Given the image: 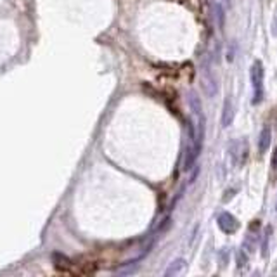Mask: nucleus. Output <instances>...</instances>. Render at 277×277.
I'll list each match as a JSON object with an SVG mask.
<instances>
[{"mask_svg":"<svg viewBox=\"0 0 277 277\" xmlns=\"http://www.w3.org/2000/svg\"><path fill=\"white\" fill-rule=\"evenodd\" d=\"M218 227L226 232V234H234V232H238L239 229V220L236 218L232 213L226 212L218 216Z\"/></svg>","mask_w":277,"mask_h":277,"instance_id":"obj_2","label":"nucleus"},{"mask_svg":"<svg viewBox=\"0 0 277 277\" xmlns=\"http://www.w3.org/2000/svg\"><path fill=\"white\" fill-rule=\"evenodd\" d=\"M226 2H227V4H229V6H230V0H226Z\"/></svg>","mask_w":277,"mask_h":277,"instance_id":"obj_14","label":"nucleus"},{"mask_svg":"<svg viewBox=\"0 0 277 277\" xmlns=\"http://www.w3.org/2000/svg\"><path fill=\"white\" fill-rule=\"evenodd\" d=\"M272 168H274V172H277V148L272 152Z\"/></svg>","mask_w":277,"mask_h":277,"instance_id":"obj_12","label":"nucleus"},{"mask_svg":"<svg viewBox=\"0 0 277 277\" xmlns=\"http://www.w3.org/2000/svg\"><path fill=\"white\" fill-rule=\"evenodd\" d=\"M264 76H265V71H264V62L262 61H254L252 66V84H253V104L262 102L264 99Z\"/></svg>","mask_w":277,"mask_h":277,"instance_id":"obj_1","label":"nucleus"},{"mask_svg":"<svg viewBox=\"0 0 277 277\" xmlns=\"http://www.w3.org/2000/svg\"><path fill=\"white\" fill-rule=\"evenodd\" d=\"M270 234H272V227H267V229H265V234H264V242H262V254H264V256H267Z\"/></svg>","mask_w":277,"mask_h":277,"instance_id":"obj_7","label":"nucleus"},{"mask_svg":"<svg viewBox=\"0 0 277 277\" xmlns=\"http://www.w3.org/2000/svg\"><path fill=\"white\" fill-rule=\"evenodd\" d=\"M184 267H186V262H184V260H177V262H174V265H172L170 270H168L166 274H168V276H172V274H178V272H180Z\"/></svg>","mask_w":277,"mask_h":277,"instance_id":"obj_9","label":"nucleus"},{"mask_svg":"<svg viewBox=\"0 0 277 277\" xmlns=\"http://www.w3.org/2000/svg\"><path fill=\"white\" fill-rule=\"evenodd\" d=\"M272 35L277 36V9H276V14H274V20H272V28H270Z\"/></svg>","mask_w":277,"mask_h":277,"instance_id":"obj_11","label":"nucleus"},{"mask_svg":"<svg viewBox=\"0 0 277 277\" xmlns=\"http://www.w3.org/2000/svg\"><path fill=\"white\" fill-rule=\"evenodd\" d=\"M213 9H215V18H216V23H218V28L224 30V24H226V14H224V7L222 4H213Z\"/></svg>","mask_w":277,"mask_h":277,"instance_id":"obj_6","label":"nucleus"},{"mask_svg":"<svg viewBox=\"0 0 277 277\" xmlns=\"http://www.w3.org/2000/svg\"><path fill=\"white\" fill-rule=\"evenodd\" d=\"M203 90L206 92L208 97H213L216 94V84H215V78H213L212 71H210L208 66L203 68Z\"/></svg>","mask_w":277,"mask_h":277,"instance_id":"obj_3","label":"nucleus"},{"mask_svg":"<svg viewBox=\"0 0 277 277\" xmlns=\"http://www.w3.org/2000/svg\"><path fill=\"white\" fill-rule=\"evenodd\" d=\"M270 138H272L270 128H268V126H264L262 132H260V136H258V151H260V154L267 152L268 146H270Z\"/></svg>","mask_w":277,"mask_h":277,"instance_id":"obj_4","label":"nucleus"},{"mask_svg":"<svg viewBox=\"0 0 277 277\" xmlns=\"http://www.w3.org/2000/svg\"><path fill=\"white\" fill-rule=\"evenodd\" d=\"M246 262H248V258L242 254V252H238V265L239 267H242V265H246Z\"/></svg>","mask_w":277,"mask_h":277,"instance_id":"obj_10","label":"nucleus"},{"mask_svg":"<svg viewBox=\"0 0 277 277\" xmlns=\"http://www.w3.org/2000/svg\"><path fill=\"white\" fill-rule=\"evenodd\" d=\"M189 100H190V106H192L194 113H196L198 116H201V102H200V97H196V94H190Z\"/></svg>","mask_w":277,"mask_h":277,"instance_id":"obj_8","label":"nucleus"},{"mask_svg":"<svg viewBox=\"0 0 277 277\" xmlns=\"http://www.w3.org/2000/svg\"><path fill=\"white\" fill-rule=\"evenodd\" d=\"M234 192H236V189H230V190H227V196H224V201H229V198L232 200V196H234Z\"/></svg>","mask_w":277,"mask_h":277,"instance_id":"obj_13","label":"nucleus"},{"mask_svg":"<svg viewBox=\"0 0 277 277\" xmlns=\"http://www.w3.org/2000/svg\"><path fill=\"white\" fill-rule=\"evenodd\" d=\"M234 120V106H232V99L230 96L226 97V102H224V113H222V125L229 126Z\"/></svg>","mask_w":277,"mask_h":277,"instance_id":"obj_5","label":"nucleus"}]
</instances>
